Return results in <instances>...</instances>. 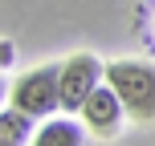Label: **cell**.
Returning a JSON list of instances; mask_svg holds the SVG:
<instances>
[{
    "instance_id": "obj_8",
    "label": "cell",
    "mask_w": 155,
    "mask_h": 146,
    "mask_svg": "<svg viewBox=\"0 0 155 146\" xmlns=\"http://www.w3.org/2000/svg\"><path fill=\"white\" fill-rule=\"evenodd\" d=\"M4 101H8V85L0 81V106H4Z\"/></svg>"
},
{
    "instance_id": "obj_6",
    "label": "cell",
    "mask_w": 155,
    "mask_h": 146,
    "mask_svg": "<svg viewBox=\"0 0 155 146\" xmlns=\"http://www.w3.org/2000/svg\"><path fill=\"white\" fill-rule=\"evenodd\" d=\"M33 122H37V118L25 114V110L0 106V146H25V142H33V134H37Z\"/></svg>"
},
{
    "instance_id": "obj_4",
    "label": "cell",
    "mask_w": 155,
    "mask_h": 146,
    "mask_svg": "<svg viewBox=\"0 0 155 146\" xmlns=\"http://www.w3.org/2000/svg\"><path fill=\"white\" fill-rule=\"evenodd\" d=\"M78 114H82V126L94 134V138H114V134L123 130L127 106H123V98L114 93V85L102 81L98 89L82 101V110H78Z\"/></svg>"
},
{
    "instance_id": "obj_3",
    "label": "cell",
    "mask_w": 155,
    "mask_h": 146,
    "mask_svg": "<svg viewBox=\"0 0 155 146\" xmlns=\"http://www.w3.org/2000/svg\"><path fill=\"white\" fill-rule=\"evenodd\" d=\"M106 81V65L98 61L94 53H74L61 61V110L65 114H78L82 110V101L90 98L98 85Z\"/></svg>"
},
{
    "instance_id": "obj_2",
    "label": "cell",
    "mask_w": 155,
    "mask_h": 146,
    "mask_svg": "<svg viewBox=\"0 0 155 146\" xmlns=\"http://www.w3.org/2000/svg\"><path fill=\"white\" fill-rule=\"evenodd\" d=\"M61 65H37V69H25L8 85V106L25 110L33 118H49L61 110Z\"/></svg>"
},
{
    "instance_id": "obj_5",
    "label": "cell",
    "mask_w": 155,
    "mask_h": 146,
    "mask_svg": "<svg viewBox=\"0 0 155 146\" xmlns=\"http://www.w3.org/2000/svg\"><path fill=\"white\" fill-rule=\"evenodd\" d=\"M86 134H90V130H86L82 122H74L70 114H61V118L49 114V122L33 134V142H37V146H82Z\"/></svg>"
},
{
    "instance_id": "obj_7",
    "label": "cell",
    "mask_w": 155,
    "mask_h": 146,
    "mask_svg": "<svg viewBox=\"0 0 155 146\" xmlns=\"http://www.w3.org/2000/svg\"><path fill=\"white\" fill-rule=\"evenodd\" d=\"M12 61H16V49H12V41H4V37H0V69H8Z\"/></svg>"
},
{
    "instance_id": "obj_1",
    "label": "cell",
    "mask_w": 155,
    "mask_h": 146,
    "mask_svg": "<svg viewBox=\"0 0 155 146\" xmlns=\"http://www.w3.org/2000/svg\"><path fill=\"white\" fill-rule=\"evenodd\" d=\"M106 85L123 98L127 118L155 126V65L151 61H106Z\"/></svg>"
}]
</instances>
